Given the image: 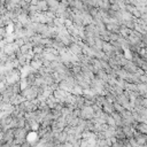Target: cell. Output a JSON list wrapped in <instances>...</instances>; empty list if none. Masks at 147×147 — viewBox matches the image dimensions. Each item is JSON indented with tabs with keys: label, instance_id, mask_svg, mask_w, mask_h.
Returning a JSON list of instances; mask_svg holds the SVG:
<instances>
[{
	"label": "cell",
	"instance_id": "6da1fadb",
	"mask_svg": "<svg viewBox=\"0 0 147 147\" xmlns=\"http://www.w3.org/2000/svg\"><path fill=\"white\" fill-rule=\"evenodd\" d=\"M38 90L39 87L32 85V86H28L25 90L21 91V95L25 99V100H33L38 98Z\"/></svg>",
	"mask_w": 147,
	"mask_h": 147
},
{
	"label": "cell",
	"instance_id": "7a4b0ae2",
	"mask_svg": "<svg viewBox=\"0 0 147 147\" xmlns=\"http://www.w3.org/2000/svg\"><path fill=\"white\" fill-rule=\"evenodd\" d=\"M14 141V129H8L6 131H3V139L2 142H13Z\"/></svg>",
	"mask_w": 147,
	"mask_h": 147
},
{
	"label": "cell",
	"instance_id": "3957f363",
	"mask_svg": "<svg viewBox=\"0 0 147 147\" xmlns=\"http://www.w3.org/2000/svg\"><path fill=\"white\" fill-rule=\"evenodd\" d=\"M37 7H38V9H39L40 13H44V11H47L48 10V5H47V1L46 0H39Z\"/></svg>",
	"mask_w": 147,
	"mask_h": 147
},
{
	"label": "cell",
	"instance_id": "277c9868",
	"mask_svg": "<svg viewBox=\"0 0 147 147\" xmlns=\"http://www.w3.org/2000/svg\"><path fill=\"white\" fill-rule=\"evenodd\" d=\"M44 51H45V46H42V45H34L32 47L33 54H41V53H44Z\"/></svg>",
	"mask_w": 147,
	"mask_h": 147
},
{
	"label": "cell",
	"instance_id": "5b68a950",
	"mask_svg": "<svg viewBox=\"0 0 147 147\" xmlns=\"http://www.w3.org/2000/svg\"><path fill=\"white\" fill-rule=\"evenodd\" d=\"M109 9H111V10H114V11H119L121 9H119V7L117 6V3H113V5H110V8Z\"/></svg>",
	"mask_w": 147,
	"mask_h": 147
},
{
	"label": "cell",
	"instance_id": "8992f818",
	"mask_svg": "<svg viewBox=\"0 0 147 147\" xmlns=\"http://www.w3.org/2000/svg\"><path fill=\"white\" fill-rule=\"evenodd\" d=\"M0 146H1V144H0Z\"/></svg>",
	"mask_w": 147,
	"mask_h": 147
}]
</instances>
